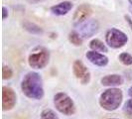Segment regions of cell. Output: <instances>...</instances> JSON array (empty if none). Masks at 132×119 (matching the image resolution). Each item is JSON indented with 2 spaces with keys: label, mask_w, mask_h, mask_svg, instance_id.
I'll return each mask as SVG.
<instances>
[{
  "label": "cell",
  "mask_w": 132,
  "mask_h": 119,
  "mask_svg": "<svg viewBox=\"0 0 132 119\" xmlns=\"http://www.w3.org/2000/svg\"><path fill=\"white\" fill-rule=\"evenodd\" d=\"M20 86L23 94L29 99L41 100L45 95L43 79L37 72L27 73L23 76Z\"/></svg>",
  "instance_id": "6da1fadb"
},
{
  "label": "cell",
  "mask_w": 132,
  "mask_h": 119,
  "mask_svg": "<svg viewBox=\"0 0 132 119\" xmlns=\"http://www.w3.org/2000/svg\"><path fill=\"white\" fill-rule=\"evenodd\" d=\"M128 95L130 96V97H132V86L129 87V89H128Z\"/></svg>",
  "instance_id": "603a6c76"
},
{
  "label": "cell",
  "mask_w": 132,
  "mask_h": 119,
  "mask_svg": "<svg viewBox=\"0 0 132 119\" xmlns=\"http://www.w3.org/2000/svg\"><path fill=\"white\" fill-rule=\"evenodd\" d=\"M92 13H93V9H92V7L89 6L88 4H81V5H79L76 9L75 13H73V25L77 26V25H79L80 23L86 21V20L90 17Z\"/></svg>",
  "instance_id": "9c48e42d"
},
{
  "label": "cell",
  "mask_w": 132,
  "mask_h": 119,
  "mask_svg": "<svg viewBox=\"0 0 132 119\" xmlns=\"http://www.w3.org/2000/svg\"><path fill=\"white\" fill-rule=\"evenodd\" d=\"M123 101V92L117 87H107L100 93L98 99L99 106L108 112L117 110Z\"/></svg>",
  "instance_id": "7a4b0ae2"
},
{
  "label": "cell",
  "mask_w": 132,
  "mask_h": 119,
  "mask_svg": "<svg viewBox=\"0 0 132 119\" xmlns=\"http://www.w3.org/2000/svg\"><path fill=\"white\" fill-rule=\"evenodd\" d=\"M123 110H124V112L127 113L128 115H132V97L130 99H128L125 103H124Z\"/></svg>",
  "instance_id": "d6986e66"
},
{
  "label": "cell",
  "mask_w": 132,
  "mask_h": 119,
  "mask_svg": "<svg viewBox=\"0 0 132 119\" xmlns=\"http://www.w3.org/2000/svg\"><path fill=\"white\" fill-rule=\"evenodd\" d=\"M17 102V95L13 88L4 86L2 87V110L9 111L12 110Z\"/></svg>",
  "instance_id": "ba28073f"
},
{
  "label": "cell",
  "mask_w": 132,
  "mask_h": 119,
  "mask_svg": "<svg viewBox=\"0 0 132 119\" xmlns=\"http://www.w3.org/2000/svg\"><path fill=\"white\" fill-rule=\"evenodd\" d=\"M124 18H125L126 22H127V24H128V26L130 27V29H131V31H132V19H131V17H130V16H128V15H125V16H124Z\"/></svg>",
  "instance_id": "44dd1931"
},
{
  "label": "cell",
  "mask_w": 132,
  "mask_h": 119,
  "mask_svg": "<svg viewBox=\"0 0 132 119\" xmlns=\"http://www.w3.org/2000/svg\"><path fill=\"white\" fill-rule=\"evenodd\" d=\"M107 119H119V118H107Z\"/></svg>",
  "instance_id": "cb8c5ba5"
},
{
  "label": "cell",
  "mask_w": 132,
  "mask_h": 119,
  "mask_svg": "<svg viewBox=\"0 0 132 119\" xmlns=\"http://www.w3.org/2000/svg\"><path fill=\"white\" fill-rule=\"evenodd\" d=\"M6 18H8V9L5 6L2 7V19L5 20Z\"/></svg>",
  "instance_id": "ffe728a7"
},
{
  "label": "cell",
  "mask_w": 132,
  "mask_h": 119,
  "mask_svg": "<svg viewBox=\"0 0 132 119\" xmlns=\"http://www.w3.org/2000/svg\"><path fill=\"white\" fill-rule=\"evenodd\" d=\"M77 31L84 39H88L94 36L98 32L99 30V23L95 19H87L86 21L80 23L79 25L75 26Z\"/></svg>",
  "instance_id": "8992f818"
},
{
  "label": "cell",
  "mask_w": 132,
  "mask_h": 119,
  "mask_svg": "<svg viewBox=\"0 0 132 119\" xmlns=\"http://www.w3.org/2000/svg\"><path fill=\"white\" fill-rule=\"evenodd\" d=\"M119 62L124 66H131L132 65V55L129 53H121L118 56Z\"/></svg>",
  "instance_id": "e0dca14e"
},
{
  "label": "cell",
  "mask_w": 132,
  "mask_h": 119,
  "mask_svg": "<svg viewBox=\"0 0 132 119\" xmlns=\"http://www.w3.org/2000/svg\"><path fill=\"white\" fill-rule=\"evenodd\" d=\"M54 105L61 114L66 116L73 115L77 111V106L73 98L66 92L60 91L54 95Z\"/></svg>",
  "instance_id": "277c9868"
},
{
  "label": "cell",
  "mask_w": 132,
  "mask_h": 119,
  "mask_svg": "<svg viewBox=\"0 0 132 119\" xmlns=\"http://www.w3.org/2000/svg\"><path fill=\"white\" fill-rule=\"evenodd\" d=\"M69 41L71 44H73V46L76 47H79L82 45V42H84V38L79 35V33L77 31V30H73L72 32L69 33Z\"/></svg>",
  "instance_id": "9a60e30c"
},
{
  "label": "cell",
  "mask_w": 132,
  "mask_h": 119,
  "mask_svg": "<svg viewBox=\"0 0 132 119\" xmlns=\"http://www.w3.org/2000/svg\"><path fill=\"white\" fill-rule=\"evenodd\" d=\"M128 42V37L124 32L117 28H111L105 33L106 45L111 49H120Z\"/></svg>",
  "instance_id": "5b68a950"
},
{
  "label": "cell",
  "mask_w": 132,
  "mask_h": 119,
  "mask_svg": "<svg viewBox=\"0 0 132 119\" xmlns=\"http://www.w3.org/2000/svg\"><path fill=\"white\" fill-rule=\"evenodd\" d=\"M13 76V70L8 66H2V79L4 80L10 79Z\"/></svg>",
  "instance_id": "ac0fdd59"
},
{
  "label": "cell",
  "mask_w": 132,
  "mask_h": 119,
  "mask_svg": "<svg viewBox=\"0 0 132 119\" xmlns=\"http://www.w3.org/2000/svg\"><path fill=\"white\" fill-rule=\"evenodd\" d=\"M23 28H24V30H26L28 33L32 34V35H42L44 33L43 29L39 25L35 24L33 22H29V21L23 23Z\"/></svg>",
  "instance_id": "5bb4252c"
},
{
  "label": "cell",
  "mask_w": 132,
  "mask_h": 119,
  "mask_svg": "<svg viewBox=\"0 0 132 119\" xmlns=\"http://www.w3.org/2000/svg\"><path fill=\"white\" fill-rule=\"evenodd\" d=\"M40 118L41 119H60L56 111H54L51 108H46L42 110L40 113Z\"/></svg>",
  "instance_id": "2e32d148"
},
{
  "label": "cell",
  "mask_w": 132,
  "mask_h": 119,
  "mask_svg": "<svg viewBox=\"0 0 132 119\" xmlns=\"http://www.w3.org/2000/svg\"><path fill=\"white\" fill-rule=\"evenodd\" d=\"M50 62V52L46 47H35L28 56V65L34 70H43Z\"/></svg>",
  "instance_id": "3957f363"
},
{
  "label": "cell",
  "mask_w": 132,
  "mask_h": 119,
  "mask_svg": "<svg viewBox=\"0 0 132 119\" xmlns=\"http://www.w3.org/2000/svg\"><path fill=\"white\" fill-rule=\"evenodd\" d=\"M89 48L93 51H96L99 53H107L108 52V46L106 43H103L99 39H93L89 42Z\"/></svg>",
  "instance_id": "4fadbf2b"
},
{
  "label": "cell",
  "mask_w": 132,
  "mask_h": 119,
  "mask_svg": "<svg viewBox=\"0 0 132 119\" xmlns=\"http://www.w3.org/2000/svg\"><path fill=\"white\" fill-rule=\"evenodd\" d=\"M73 4L71 1H64L51 7V12L56 16H64L73 9Z\"/></svg>",
  "instance_id": "7c38bea8"
},
{
  "label": "cell",
  "mask_w": 132,
  "mask_h": 119,
  "mask_svg": "<svg viewBox=\"0 0 132 119\" xmlns=\"http://www.w3.org/2000/svg\"><path fill=\"white\" fill-rule=\"evenodd\" d=\"M86 59L88 60V62H90L93 65L99 66V67L106 66L108 65V62H109V60L104 55V53H99V52L93 51V50L86 52Z\"/></svg>",
  "instance_id": "30bf717a"
},
{
  "label": "cell",
  "mask_w": 132,
  "mask_h": 119,
  "mask_svg": "<svg viewBox=\"0 0 132 119\" xmlns=\"http://www.w3.org/2000/svg\"><path fill=\"white\" fill-rule=\"evenodd\" d=\"M100 83L106 87H117L124 83V79L121 74L118 73L106 74L100 79Z\"/></svg>",
  "instance_id": "8fae6325"
},
{
  "label": "cell",
  "mask_w": 132,
  "mask_h": 119,
  "mask_svg": "<svg viewBox=\"0 0 132 119\" xmlns=\"http://www.w3.org/2000/svg\"><path fill=\"white\" fill-rule=\"evenodd\" d=\"M73 73L75 78L79 79V82L81 84H87L89 83L92 75H90V72L88 71V69L84 64L82 61L80 60H76L73 64Z\"/></svg>",
  "instance_id": "52a82bcc"
},
{
  "label": "cell",
  "mask_w": 132,
  "mask_h": 119,
  "mask_svg": "<svg viewBox=\"0 0 132 119\" xmlns=\"http://www.w3.org/2000/svg\"><path fill=\"white\" fill-rule=\"evenodd\" d=\"M44 1H46V0H27V2L30 4H38V3L44 2Z\"/></svg>",
  "instance_id": "7402d4cb"
}]
</instances>
